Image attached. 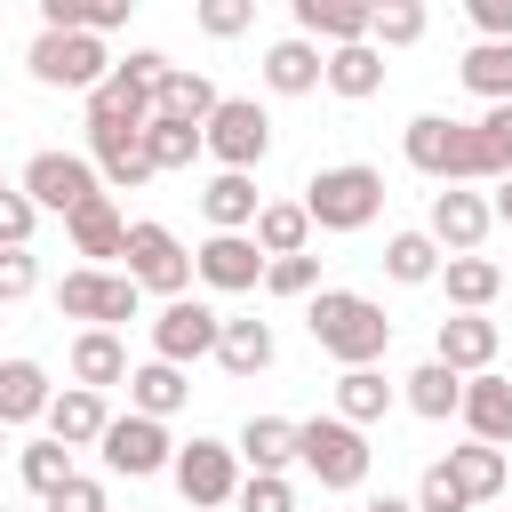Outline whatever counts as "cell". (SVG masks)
Wrapping results in <instances>:
<instances>
[{
    "instance_id": "obj_25",
    "label": "cell",
    "mask_w": 512,
    "mask_h": 512,
    "mask_svg": "<svg viewBox=\"0 0 512 512\" xmlns=\"http://www.w3.org/2000/svg\"><path fill=\"white\" fill-rule=\"evenodd\" d=\"M88 160H96L104 192H136V184H152V176H160V168H152V152H144V128H136V136H88Z\"/></svg>"
},
{
    "instance_id": "obj_10",
    "label": "cell",
    "mask_w": 512,
    "mask_h": 512,
    "mask_svg": "<svg viewBox=\"0 0 512 512\" xmlns=\"http://www.w3.org/2000/svg\"><path fill=\"white\" fill-rule=\"evenodd\" d=\"M200 136H208V160H216V168H256V160L272 152V112H264L256 96H224Z\"/></svg>"
},
{
    "instance_id": "obj_57",
    "label": "cell",
    "mask_w": 512,
    "mask_h": 512,
    "mask_svg": "<svg viewBox=\"0 0 512 512\" xmlns=\"http://www.w3.org/2000/svg\"><path fill=\"white\" fill-rule=\"evenodd\" d=\"M0 512H8V504H0Z\"/></svg>"
},
{
    "instance_id": "obj_14",
    "label": "cell",
    "mask_w": 512,
    "mask_h": 512,
    "mask_svg": "<svg viewBox=\"0 0 512 512\" xmlns=\"http://www.w3.org/2000/svg\"><path fill=\"white\" fill-rule=\"evenodd\" d=\"M488 224H496L488 192H472V184H440V192H432V216H424V232H432L448 256L480 248V240H488Z\"/></svg>"
},
{
    "instance_id": "obj_30",
    "label": "cell",
    "mask_w": 512,
    "mask_h": 512,
    "mask_svg": "<svg viewBox=\"0 0 512 512\" xmlns=\"http://www.w3.org/2000/svg\"><path fill=\"white\" fill-rule=\"evenodd\" d=\"M448 472L472 488V504H488V496L512 488V448H496V440H464V448H448Z\"/></svg>"
},
{
    "instance_id": "obj_40",
    "label": "cell",
    "mask_w": 512,
    "mask_h": 512,
    "mask_svg": "<svg viewBox=\"0 0 512 512\" xmlns=\"http://www.w3.org/2000/svg\"><path fill=\"white\" fill-rule=\"evenodd\" d=\"M424 0H376V16H368V40L376 48H416L424 40Z\"/></svg>"
},
{
    "instance_id": "obj_2",
    "label": "cell",
    "mask_w": 512,
    "mask_h": 512,
    "mask_svg": "<svg viewBox=\"0 0 512 512\" xmlns=\"http://www.w3.org/2000/svg\"><path fill=\"white\" fill-rule=\"evenodd\" d=\"M304 328H312V344H320L336 368H368V360H384V344H392L384 304H376V296H360V288H312Z\"/></svg>"
},
{
    "instance_id": "obj_46",
    "label": "cell",
    "mask_w": 512,
    "mask_h": 512,
    "mask_svg": "<svg viewBox=\"0 0 512 512\" xmlns=\"http://www.w3.org/2000/svg\"><path fill=\"white\" fill-rule=\"evenodd\" d=\"M40 288V256L32 248H0V304H24Z\"/></svg>"
},
{
    "instance_id": "obj_3",
    "label": "cell",
    "mask_w": 512,
    "mask_h": 512,
    "mask_svg": "<svg viewBox=\"0 0 512 512\" xmlns=\"http://www.w3.org/2000/svg\"><path fill=\"white\" fill-rule=\"evenodd\" d=\"M304 208H312V232H368L384 216V168L368 160H336L304 184Z\"/></svg>"
},
{
    "instance_id": "obj_49",
    "label": "cell",
    "mask_w": 512,
    "mask_h": 512,
    "mask_svg": "<svg viewBox=\"0 0 512 512\" xmlns=\"http://www.w3.org/2000/svg\"><path fill=\"white\" fill-rule=\"evenodd\" d=\"M480 144H488V160H496V176L512 168V104H488L480 112Z\"/></svg>"
},
{
    "instance_id": "obj_27",
    "label": "cell",
    "mask_w": 512,
    "mask_h": 512,
    "mask_svg": "<svg viewBox=\"0 0 512 512\" xmlns=\"http://www.w3.org/2000/svg\"><path fill=\"white\" fill-rule=\"evenodd\" d=\"M288 8H296V32H312L320 48L368 40V16H376V0H288Z\"/></svg>"
},
{
    "instance_id": "obj_9",
    "label": "cell",
    "mask_w": 512,
    "mask_h": 512,
    "mask_svg": "<svg viewBox=\"0 0 512 512\" xmlns=\"http://www.w3.org/2000/svg\"><path fill=\"white\" fill-rule=\"evenodd\" d=\"M120 264H128V272H136V288H152V296H184V288H192V248H184L168 224H152V216H136V224H128Z\"/></svg>"
},
{
    "instance_id": "obj_48",
    "label": "cell",
    "mask_w": 512,
    "mask_h": 512,
    "mask_svg": "<svg viewBox=\"0 0 512 512\" xmlns=\"http://www.w3.org/2000/svg\"><path fill=\"white\" fill-rule=\"evenodd\" d=\"M112 72H120V80H128V88H144V96H160V80H168V72H176V64H168V56H160V48H128V56H120V64H112Z\"/></svg>"
},
{
    "instance_id": "obj_19",
    "label": "cell",
    "mask_w": 512,
    "mask_h": 512,
    "mask_svg": "<svg viewBox=\"0 0 512 512\" xmlns=\"http://www.w3.org/2000/svg\"><path fill=\"white\" fill-rule=\"evenodd\" d=\"M64 448H96L104 440V424H112V408H104V392L96 384H64L56 400H48V416H40Z\"/></svg>"
},
{
    "instance_id": "obj_7",
    "label": "cell",
    "mask_w": 512,
    "mask_h": 512,
    "mask_svg": "<svg viewBox=\"0 0 512 512\" xmlns=\"http://www.w3.org/2000/svg\"><path fill=\"white\" fill-rule=\"evenodd\" d=\"M136 304H144L136 272L80 264V272H64V280H56V312H64V320H88V328H120V320H136Z\"/></svg>"
},
{
    "instance_id": "obj_54",
    "label": "cell",
    "mask_w": 512,
    "mask_h": 512,
    "mask_svg": "<svg viewBox=\"0 0 512 512\" xmlns=\"http://www.w3.org/2000/svg\"><path fill=\"white\" fill-rule=\"evenodd\" d=\"M360 512H416V496H368Z\"/></svg>"
},
{
    "instance_id": "obj_29",
    "label": "cell",
    "mask_w": 512,
    "mask_h": 512,
    "mask_svg": "<svg viewBox=\"0 0 512 512\" xmlns=\"http://www.w3.org/2000/svg\"><path fill=\"white\" fill-rule=\"evenodd\" d=\"M232 448H240L248 472H288L296 464V416H248Z\"/></svg>"
},
{
    "instance_id": "obj_41",
    "label": "cell",
    "mask_w": 512,
    "mask_h": 512,
    "mask_svg": "<svg viewBox=\"0 0 512 512\" xmlns=\"http://www.w3.org/2000/svg\"><path fill=\"white\" fill-rule=\"evenodd\" d=\"M416 512H472V488L448 472V456L424 464V480H416Z\"/></svg>"
},
{
    "instance_id": "obj_1",
    "label": "cell",
    "mask_w": 512,
    "mask_h": 512,
    "mask_svg": "<svg viewBox=\"0 0 512 512\" xmlns=\"http://www.w3.org/2000/svg\"><path fill=\"white\" fill-rule=\"evenodd\" d=\"M400 152L416 176L432 184H496V160L480 144V120H448V112H416L400 128Z\"/></svg>"
},
{
    "instance_id": "obj_34",
    "label": "cell",
    "mask_w": 512,
    "mask_h": 512,
    "mask_svg": "<svg viewBox=\"0 0 512 512\" xmlns=\"http://www.w3.org/2000/svg\"><path fill=\"white\" fill-rule=\"evenodd\" d=\"M216 104H224V88H216L208 72H184V64H176V72L160 80V96H152V112L192 120V128H208V112H216Z\"/></svg>"
},
{
    "instance_id": "obj_5",
    "label": "cell",
    "mask_w": 512,
    "mask_h": 512,
    "mask_svg": "<svg viewBox=\"0 0 512 512\" xmlns=\"http://www.w3.org/2000/svg\"><path fill=\"white\" fill-rule=\"evenodd\" d=\"M32 80L40 88H72V96H88L104 72H112V48H104V32H88V24H40V40H32Z\"/></svg>"
},
{
    "instance_id": "obj_53",
    "label": "cell",
    "mask_w": 512,
    "mask_h": 512,
    "mask_svg": "<svg viewBox=\"0 0 512 512\" xmlns=\"http://www.w3.org/2000/svg\"><path fill=\"white\" fill-rule=\"evenodd\" d=\"M488 208H496V224H512V168L496 176V192H488Z\"/></svg>"
},
{
    "instance_id": "obj_38",
    "label": "cell",
    "mask_w": 512,
    "mask_h": 512,
    "mask_svg": "<svg viewBox=\"0 0 512 512\" xmlns=\"http://www.w3.org/2000/svg\"><path fill=\"white\" fill-rule=\"evenodd\" d=\"M144 152H152V168L168 176V168H192V160L208 152V136H200L192 120H168V112H152V120H144Z\"/></svg>"
},
{
    "instance_id": "obj_13",
    "label": "cell",
    "mask_w": 512,
    "mask_h": 512,
    "mask_svg": "<svg viewBox=\"0 0 512 512\" xmlns=\"http://www.w3.org/2000/svg\"><path fill=\"white\" fill-rule=\"evenodd\" d=\"M264 248H256V232H208L200 248H192V280H208L216 296H248L256 280H264Z\"/></svg>"
},
{
    "instance_id": "obj_28",
    "label": "cell",
    "mask_w": 512,
    "mask_h": 512,
    "mask_svg": "<svg viewBox=\"0 0 512 512\" xmlns=\"http://www.w3.org/2000/svg\"><path fill=\"white\" fill-rule=\"evenodd\" d=\"M272 360H280L272 320H224V336H216V368L224 376H264Z\"/></svg>"
},
{
    "instance_id": "obj_15",
    "label": "cell",
    "mask_w": 512,
    "mask_h": 512,
    "mask_svg": "<svg viewBox=\"0 0 512 512\" xmlns=\"http://www.w3.org/2000/svg\"><path fill=\"white\" fill-rule=\"evenodd\" d=\"M256 72H264V88H272V96H312V88L328 80V48H320L312 32H288V40H272V48H264V64H256Z\"/></svg>"
},
{
    "instance_id": "obj_6",
    "label": "cell",
    "mask_w": 512,
    "mask_h": 512,
    "mask_svg": "<svg viewBox=\"0 0 512 512\" xmlns=\"http://www.w3.org/2000/svg\"><path fill=\"white\" fill-rule=\"evenodd\" d=\"M168 480H176V496L192 504V512H224L232 496H240V448L232 440H208V432H192L184 448H176V464H168Z\"/></svg>"
},
{
    "instance_id": "obj_16",
    "label": "cell",
    "mask_w": 512,
    "mask_h": 512,
    "mask_svg": "<svg viewBox=\"0 0 512 512\" xmlns=\"http://www.w3.org/2000/svg\"><path fill=\"white\" fill-rule=\"evenodd\" d=\"M464 432L472 440H496V448H512V376H496V368H472L464 376Z\"/></svg>"
},
{
    "instance_id": "obj_36",
    "label": "cell",
    "mask_w": 512,
    "mask_h": 512,
    "mask_svg": "<svg viewBox=\"0 0 512 512\" xmlns=\"http://www.w3.org/2000/svg\"><path fill=\"white\" fill-rule=\"evenodd\" d=\"M440 264H448V248H440L432 232H392V240H384V272H392L400 288H432Z\"/></svg>"
},
{
    "instance_id": "obj_50",
    "label": "cell",
    "mask_w": 512,
    "mask_h": 512,
    "mask_svg": "<svg viewBox=\"0 0 512 512\" xmlns=\"http://www.w3.org/2000/svg\"><path fill=\"white\" fill-rule=\"evenodd\" d=\"M464 16L480 40H512V0H464Z\"/></svg>"
},
{
    "instance_id": "obj_52",
    "label": "cell",
    "mask_w": 512,
    "mask_h": 512,
    "mask_svg": "<svg viewBox=\"0 0 512 512\" xmlns=\"http://www.w3.org/2000/svg\"><path fill=\"white\" fill-rule=\"evenodd\" d=\"M40 24H88V0H32Z\"/></svg>"
},
{
    "instance_id": "obj_31",
    "label": "cell",
    "mask_w": 512,
    "mask_h": 512,
    "mask_svg": "<svg viewBox=\"0 0 512 512\" xmlns=\"http://www.w3.org/2000/svg\"><path fill=\"white\" fill-rule=\"evenodd\" d=\"M192 400V384H184V368L176 360H144V368H128V408H144V416H176Z\"/></svg>"
},
{
    "instance_id": "obj_33",
    "label": "cell",
    "mask_w": 512,
    "mask_h": 512,
    "mask_svg": "<svg viewBox=\"0 0 512 512\" xmlns=\"http://www.w3.org/2000/svg\"><path fill=\"white\" fill-rule=\"evenodd\" d=\"M456 80L480 96V104H512V40H472Z\"/></svg>"
},
{
    "instance_id": "obj_32",
    "label": "cell",
    "mask_w": 512,
    "mask_h": 512,
    "mask_svg": "<svg viewBox=\"0 0 512 512\" xmlns=\"http://www.w3.org/2000/svg\"><path fill=\"white\" fill-rule=\"evenodd\" d=\"M48 368L40 360H0V424H32V416H48Z\"/></svg>"
},
{
    "instance_id": "obj_39",
    "label": "cell",
    "mask_w": 512,
    "mask_h": 512,
    "mask_svg": "<svg viewBox=\"0 0 512 512\" xmlns=\"http://www.w3.org/2000/svg\"><path fill=\"white\" fill-rule=\"evenodd\" d=\"M16 480H24L32 496L64 488V480H72V448H64L56 432H48V440H24V448H16Z\"/></svg>"
},
{
    "instance_id": "obj_12",
    "label": "cell",
    "mask_w": 512,
    "mask_h": 512,
    "mask_svg": "<svg viewBox=\"0 0 512 512\" xmlns=\"http://www.w3.org/2000/svg\"><path fill=\"white\" fill-rule=\"evenodd\" d=\"M216 336H224V312L216 304H200V296H168L160 304V320H152V352L160 360H216Z\"/></svg>"
},
{
    "instance_id": "obj_20",
    "label": "cell",
    "mask_w": 512,
    "mask_h": 512,
    "mask_svg": "<svg viewBox=\"0 0 512 512\" xmlns=\"http://www.w3.org/2000/svg\"><path fill=\"white\" fill-rule=\"evenodd\" d=\"M328 96H344V104H368L376 88H384V48L376 40H336L328 48V80H320Z\"/></svg>"
},
{
    "instance_id": "obj_47",
    "label": "cell",
    "mask_w": 512,
    "mask_h": 512,
    "mask_svg": "<svg viewBox=\"0 0 512 512\" xmlns=\"http://www.w3.org/2000/svg\"><path fill=\"white\" fill-rule=\"evenodd\" d=\"M40 512H112V504H104V480L72 472L64 488H48V496H40Z\"/></svg>"
},
{
    "instance_id": "obj_58",
    "label": "cell",
    "mask_w": 512,
    "mask_h": 512,
    "mask_svg": "<svg viewBox=\"0 0 512 512\" xmlns=\"http://www.w3.org/2000/svg\"><path fill=\"white\" fill-rule=\"evenodd\" d=\"M0 184H8V176H0Z\"/></svg>"
},
{
    "instance_id": "obj_21",
    "label": "cell",
    "mask_w": 512,
    "mask_h": 512,
    "mask_svg": "<svg viewBox=\"0 0 512 512\" xmlns=\"http://www.w3.org/2000/svg\"><path fill=\"white\" fill-rule=\"evenodd\" d=\"M144 120H152V96L128 88L120 72H104V80L88 88V136H136Z\"/></svg>"
},
{
    "instance_id": "obj_43",
    "label": "cell",
    "mask_w": 512,
    "mask_h": 512,
    "mask_svg": "<svg viewBox=\"0 0 512 512\" xmlns=\"http://www.w3.org/2000/svg\"><path fill=\"white\" fill-rule=\"evenodd\" d=\"M264 288H272V296H312V288H320V256H312V248L272 256V264H264Z\"/></svg>"
},
{
    "instance_id": "obj_4",
    "label": "cell",
    "mask_w": 512,
    "mask_h": 512,
    "mask_svg": "<svg viewBox=\"0 0 512 512\" xmlns=\"http://www.w3.org/2000/svg\"><path fill=\"white\" fill-rule=\"evenodd\" d=\"M368 456H376V448H368V424H352V416H336V408L296 424V464H304L320 488H336V496H352V488L368 480Z\"/></svg>"
},
{
    "instance_id": "obj_56",
    "label": "cell",
    "mask_w": 512,
    "mask_h": 512,
    "mask_svg": "<svg viewBox=\"0 0 512 512\" xmlns=\"http://www.w3.org/2000/svg\"><path fill=\"white\" fill-rule=\"evenodd\" d=\"M504 288H512V264H504Z\"/></svg>"
},
{
    "instance_id": "obj_23",
    "label": "cell",
    "mask_w": 512,
    "mask_h": 512,
    "mask_svg": "<svg viewBox=\"0 0 512 512\" xmlns=\"http://www.w3.org/2000/svg\"><path fill=\"white\" fill-rule=\"evenodd\" d=\"M440 288H448V304H456V312H488V304L504 296V264H496V256H480V248H464V256H448V264H440Z\"/></svg>"
},
{
    "instance_id": "obj_22",
    "label": "cell",
    "mask_w": 512,
    "mask_h": 512,
    "mask_svg": "<svg viewBox=\"0 0 512 512\" xmlns=\"http://www.w3.org/2000/svg\"><path fill=\"white\" fill-rule=\"evenodd\" d=\"M400 400H408L424 424H448V416L464 408V368H448V360L432 352L424 368H408V376H400Z\"/></svg>"
},
{
    "instance_id": "obj_42",
    "label": "cell",
    "mask_w": 512,
    "mask_h": 512,
    "mask_svg": "<svg viewBox=\"0 0 512 512\" xmlns=\"http://www.w3.org/2000/svg\"><path fill=\"white\" fill-rule=\"evenodd\" d=\"M32 232H40V200L24 184H0V248H32Z\"/></svg>"
},
{
    "instance_id": "obj_55",
    "label": "cell",
    "mask_w": 512,
    "mask_h": 512,
    "mask_svg": "<svg viewBox=\"0 0 512 512\" xmlns=\"http://www.w3.org/2000/svg\"><path fill=\"white\" fill-rule=\"evenodd\" d=\"M8 432H16V424H0V456H8V448H16V440H8Z\"/></svg>"
},
{
    "instance_id": "obj_26",
    "label": "cell",
    "mask_w": 512,
    "mask_h": 512,
    "mask_svg": "<svg viewBox=\"0 0 512 512\" xmlns=\"http://www.w3.org/2000/svg\"><path fill=\"white\" fill-rule=\"evenodd\" d=\"M72 384H96V392L128 384V344H120V328H80V336H72Z\"/></svg>"
},
{
    "instance_id": "obj_44",
    "label": "cell",
    "mask_w": 512,
    "mask_h": 512,
    "mask_svg": "<svg viewBox=\"0 0 512 512\" xmlns=\"http://www.w3.org/2000/svg\"><path fill=\"white\" fill-rule=\"evenodd\" d=\"M192 24H200L208 40H240V32L256 24V0H192Z\"/></svg>"
},
{
    "instance_id": "obj_8",
    "label": "cell",
    "mask_w": 512,
    "mask_h": 512,
    "mask_svg": "<svg viewBox=\"0 0 512 512\" xmlns=\"http://www.w3.org/2000/svg\"><path fill=\"white\" fill-rule=\"evenodd\" d=\"M96 456H104V472H120V480H152V472H168V464H176L168 416H144V408L112 416L104 440H96Z\"/></svg>"
},
{
    "instance_id": "obj_18",
    "label": "cell",
    "mask_w": 512,
    "mask_h": 512,
    "mask_svg": "<svg viewBox=\"0 0 512 512\" xmlns=\"http://www.w3.org/2000/svg\"><path fill=\"white\" fill-rule=\"evenodd\" d=\"M256 168H216L208 184H200V216H208V232H248L256 224Z\"/></svg>"
},
{
    "instance_id": "obj_11",
    "label": "cell",
    "mask_w": 512,
    "mask_h": 512,
    "mask_svg": "<svg viewBox=\"0 0 512 512\" xmlns=\"http://www.w3.org/2000/svg\"><path fill=\"white\" fill-rule=\"evenodd\" d=\"M16 184H24L48 216H72L88 192H104V176H96V160H88V152H32Z\"/></svg>"
},
{
    "instance_id": "obj_51",
    "label": "cell",
    "mask_w": 512,
    "mask_h": 512,
    "mask_svg": "<svg viewBox=\"0 0 512 512\" xmlns=\"http://www.w3.org/2000/svg\"><path fill=\"white\" fill-rule=\"evenodd\" d=\"M136 16V0H88V32H120Z\"/></svg>"
},
{
    "instance_id": "obj_17",
    "label": "cell",
    "mask_w": 512,
    "mask_h": 512,
    "mask_svg": "<svg viewBox=\"0 0 512 512\" xmlns=\"http://www.w3.org/2000/svg\"><path fill=\"white\" fill-rule=\"evenodd\" d=\"M64 232H72V256H88V264H112V256L128 248V216L112 208V192H88V200L64 216Z\"/></svg>"
},
{
    "instance_id": "obj_45",
    "label": "cell",
    "mask_w": 512,
    "mask_h": 512,
    "mask_svg": "<svg viewBox=\"0 0 512 512\" xmlns=\"http://www.w3.org/2000/svg\"><path fill=\"white\" fill-rule=\"evenodd\" d=\"M232 504L240 512H296V488H288V472H248Z\"/></svg>"
},
{
    "instance_id": "obj_37",
    "label": "cell",
    "mask_w": 512,
    "mask_h": 512,
    "mask_svg": "<svg viewBox=\"0 0 512 512\" xmlns=\"http://www.w3.org/2000/svg\"><path fill=\"white\" fill-rule=\"evenodd\" d=\"M392 400H400V384H384V368H376V360L336 376V416H352V424H376Z\"/></svg>"
},
{
    "instance_id": "obj_35",
    "label": "cell",
    "mask_w": 512,
    "mask_h": 512,
    "mask_svg": "<svg viewBox=\"0 0 512 512\" xmlns=\"http://www.w3.org/2000/svg\"><path fill=\"white\" fill-rule=\"evenodd\" d=\"M248 232H256L264 256H296V248H312V208L304 200H264Z\"/></svg>"
},
{
    "instance_id": "obj_24",
    "label": "cell",
    "mask_w": 512,
    "mask_h": 512,
    "mask_svg": "<svg viewBox=\"0 0 512 512\" xmlns=\"http://www.w3.org/2000/svg\"><path fill=\"white\" fill-rule=\"evenodd\" d=\"M432 352L448 360V368H496V320L488 312H448L440 320V336H432Z\"/></svg>"
}]
</instances>
